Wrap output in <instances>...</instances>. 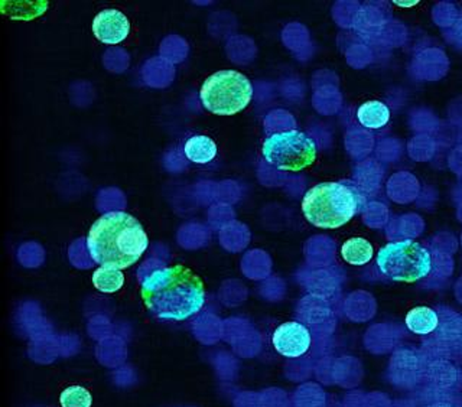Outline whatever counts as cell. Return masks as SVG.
<instances>
[{
  "mask_svg": "<svg viewBox=\"0 0 462 407\" xmlns=\"http://www.w3.org/2000/svg\"><path fill=\"white\" fill-rule=\"evenodd\" d=\"M360 195L346 182H322L310 188L302 199L303 216L319 228H339L357 214Z\"/></svg>",
  "mask_w": 462,
  "mask_h": 407,
  "instance_id": "obj_3",
  "label": "cell"
},
{
  "mask_svg": "<svg viewBox=\"0 0 462 407\" xmlns=\"http://www.w3.org/2000/svg\"><path fill=\"white\" fill-rule=\"evenodd\" d=\"M438 324L439 318L437 312L428 307L413 308L406 315L408 328L419 336H428L438 328Z\"/></svg>",
  "mask_w": 462,
  "mask_h": 407,
  "instance_id": "obj_9",
  "label": "cell"
},
{
  "mask_svg": "<svg viewBox=\"0 0 462 407\" xmlns=\"http://www.w3.org/2000/svg\"><path fill=\"white\" fill-rule=\"evenodd\" d=\"M264 159L279 171L298 172L312 165L317 159L314 139L300 130H286L267 137L263 143Z\"/></svg>",
  "mask_w": 462,
  "mask_h": 407,
  "instance_id": "obj_6",
  "label": "cell"
},
{
  "mask_svg": "<svg viewBox=\"0 0 462 407\" xmlns=\"http://www.w3.org/2000/svg\"><path fill=\"white\" fill-rule=\"evenodd\" d=\"M60 402L62 407H91L93 397L84 387L71 386L62 392Z\"/></svg>",
  "mask_w": 462,
  "mask_h": 407,
  "instance_id": "obj_14",
  "label": "cell"
},
{
  "mask_svg": "<svg viewBox=\"0 0 462 407\" xmlns=\"http://www.w3.org/2000/svg\"><path fill=\"white\" fill-rule=\"evenodd\" d=\"M358 122L368 129H380L390 120V110L382 101H367L361 105L357 112Z\"/></svg>",
  "mask_w": 462,
  "mask_h": 407,
  "instance_id": "obj_10",
  "label": "cell"
},
{
  "mask_svg": "<svg viewBox=\"0 0 462 407\" xmlns=\"http://www.w3.org/2000/svg\"><path fill=\"white\" fill-rule=\"evenodd\" d=\"M310 331L300 322H285L276 328L272 337L274 350L288 358H298L307 354L310 347Z\"/></svg>",
  "mask_w": 462,
  "mask_h": 407,
  "instance_id": "obj_7",
  "label": "cell"
},
{
  "mask_svg": "<svg viewBox=\"0 0 462 407\" xmlns=\"http://www.w3.org/2000/svg\"><path fill=\"white\" fill-rule=\"evenodd\" d=\"M185 156L194 163H208L216 158V142L208 136H192L184 146Z\"/></svg>",
  "mask_w": 462,
  "mask_h": 407,
  "instance_id": "obj_11",
  "label": "cell"
},
{
  "mask_svg": "<svg viewBox=\"0 0 462 407\" xmlns=\"http://www.w3.org/2000/svg\"><path fill=\"white\" fill-rule=\"evenodd\" d=\"M377 266L392 281L413 283L430 274L432 257L422 245L403 240L382 247L377 254Z\"/></svg>",
  "mask_w": 462,
  "mask_h": 407,
  "instance_id": "obj_5",
  "label": "cell"
},
{
  "mask_svg": "<svg viewBox=\"0 0 462 407\" xmlns=\"http://www.w3.org/2000/svg\"><path fill=\"white\" fill-rule=\"evenodd\" d=\"M372 243L363 237H354L346 240L341 247V256L346 264L353 266H363L373 259Z\"/></svg>",
  "mask_w": 462,
  "mask_h": 407,
  "instance_id": "obj_12",
  "label": "cell"
},
{
  "mask_svg": "<svg viewBox=\"0 0 462 407\" xmlns=\"http://www.w3.org/2000/svg\"><path fill=\"white\" fill-rule=\"evenodd\" d=\"M130 23L126 14L116 9L100 12L93 21V33L100 42L116 45L126 40Z\"/></svg>",
  "mask_w": 462,
  "mask_h": 407,
  "instance_id": "obj_8",
  "label": "cell"
},
{
  "mask_svg": "<svg viewBox=\"0 0 462 407\" xmlns=\"http://www.w3.org/2000/svg\"><path fill=\"white\" fill-rule=\"evenodd\" d=\"M201 103L209 113L218 116H233L249 106L253 97V87L242 72H214L201 87Z\"/></svg>",
  "mask_w": 462,
  "mask_h": 407,
  "instance_id": "obj_4",
  "label": "cell"
},
{
  "mask_svg": "<svg viewBox=\"0 0 462 407\" xmlns=\"http://www.w3.org/2000/svg\"><path fill=\"white\" fill-rule=\"evenodd\" d=\"M393 4L399 7H411L415 6V5H418L419 0H411V2H409V0L408 2H402V0H394Z\"/></svg>",
  "mask_w": 462,
  "mask_h": 407,
  "instance_id": "obj_15",
  "label": "cell"
},
{
  "mask_svg": "<svg viewBox=\"0 0 462 407\" xmlns=\"http://www.w3.org/2000/svg\"><path fill=\"white\" fill-rule=\"evenodd\" d=\"M149 238L142 224L125 211H110L91 226L87 250L101 267L127 269L148 249Z\"/></svg>",
  "mask_w": 462,
  "mask_h": 407,
  "instance_id": "obj_2",
  "label": "cell"
},
{
  "mask_svg": "<svg viewBox=\"0 0 462 407\" xmlns=\"http://www.w3.org/2000/svg\"><path fill=\"white\" fill-rule=\"evenodd\" d=\"M141 272L142 300L159 319L185 321L206 303L204 282L188 267L155 266Z\"/></svg>",
  "mask_w": 462,
  "mask_h": 407,
  "instance_id": "obj_1",
  "label": "cell"
},
{
  "mask_svg": "<svg viewBox=\"0 0 462 407\" xmlns=\"http://www.w3.org/2000/svg\"><path fill=\"white\" fill-rule=\"evenodd\" d=\"M125 283V276L119 269L100 267L93 274V285L103 293H115Z\"/></svg>",
  "mask_w": 462,
  "mask_h": 407,
  "instance_id": "obj_13",
  "label": "cell"
}]
</instances>
